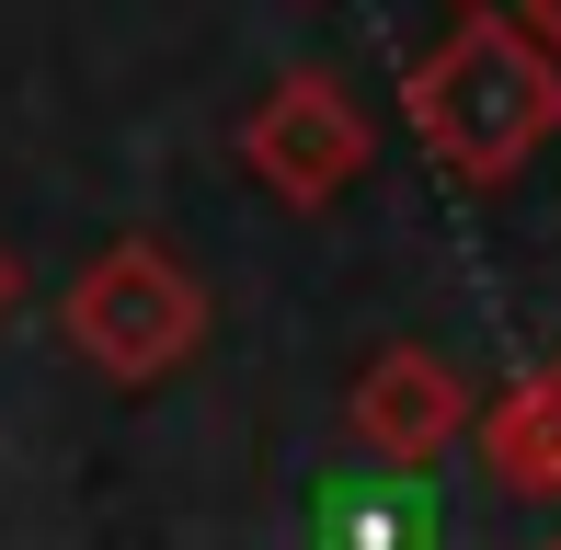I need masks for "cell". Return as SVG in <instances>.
<instances>
[{
	"label": "cell",
	"instance_id": "cell-5",
	"mask_svg": "<svg viewBox=\"0 0 561 550\" xmlns=\"http://www.w3.org/2000/svg\"><path fill=\"white\" fill-rule=\"evenodd\" d=\"M481 459H493V482L561 505V356H539L493 413H481Z\"/></svg>",
	"mask_w": 561,
	"mask_h": 550
},
{
	"label": "cell",
	"instance_id": "cell-7",
	"mask_svg": "<svg viewBox=\"0 0 561 550\" xmlns=\"http://www.w3.org/2000/svg\"><path fill=\"white\" fill-rule=\"evenodd\" d=\"M12 298H23V264H12V241H0V321H12Z\"/></svg>",
	"mask_w": 561,
	"mask_h": 550
},
{
	"label": "cell",
	"instance_id": "cell-4",
	"mask_svg": "<svg viewBox=\"0 0 561 550\" xmlns=\"http://www.w3.org/2000/svg\"><path fill=\"white\" fill-rule=\"evenodd\" d=\"M458 424H470V390H458V367L436 344H378V356L355 367V390H344V436L367 447L378 470H424Z\"/></svg>",
	"mask_w": 561,
	"mask_h": 550
},
{
	"label": "cell",
	"instance_id": "cell-8",
	"mask_svg": "<svg viewBox=\"0 0 561 550\" xmlns=\"http://www.w3.org/2000/svg\"><path fill=\"white\" fill-rule=\"evenodd\" d=\"M550 550H561V539H550Z\"/></svg>",
	"mask_w": 561,
	"mask_h": 550
},
{
	"label": "cell",
	"instance_id": "cell-3",
	"mask_svg": "<svg viewBox=\"0 0 561 550\" xmlns=\"http://www.w3.org/2000/svg\"><path fill=\"white\" fill-rule=\"evenodd\" d=\"M241 161H252V184H264L275 207L310 218V207H333L355 172H367V115L344 104L333 69H287V81L241 115Z\"/></svg>",
	"mask_w": 561,
	"mask_h": 550
},
{
	"label": "cell",
	"instance_id": "cell-6",
	"mask_svg": "<svg viewBox=\"0 0 561 550\" xmlns=\"http://www.w3.org/2000/svg\"><path fill=\"white\" fill-rule=\"evenodd\" d=\"M516 35H527V46H539V58L561 69V0H527V12H516Z\"/></svg>",
	"mask_w": 561,
	"mask_h": 550
},
{
	"label": "cell",
	"instance_id": "cell-1",
	"mask_svg": "<svg viewBox=\"0 0 561 550\" xmlns=\"http://www.w3.org/2000/svg\"><path fill=\"white\" fill-rule=\"evenodd\" d=\"M413 138L447 184H504L550 127H561V69L516 35V12H470L401 69Z\"/></svg>",
	"mask_w": 561,
	"mask_h": 550
},
{
	"label": "cell",
	"instance_id": "cell-2",
	"mask_svg": "<svg viewBox=\"0 0 561 550\" xmlns=\"http://www.w3.org/2000/svg\"><path fill=\"white\" fill-rule=\"evenodd\" d=\"M58 333L81 344V367H104L115 390H149V379H172V367L207 344V287L184 275L172 241L126 230V241H104V253L69 275Z\"/></svg>",
	"mask_w": 561,
	"mask_h": 550
}]
</instances>
